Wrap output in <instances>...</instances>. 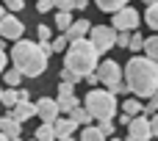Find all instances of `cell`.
I'll return each instance as SVG.
<instances>
[{
	"label": "cell",
	"mask_w": 158,
	"mask_h": 141,
	"mask_svg": "<svg viewBox=\"0 0 158 141\" xmlns=\"http://www.w3.org/2000/svg\"><path fill=\"white\" fill-rule=\"evenodd\" d=\"M122 78H125V86L131 94L150 100L153 91L158 89V64L150 61L147 55H133L128 61V66L122 69Z\"/></svg>",
	"instance_id": "cell-1"
},
{
	"label": "cell",
	"mask_w": 158,
	"mask_h": 141,
	"mask_svg": "<svg viewBox=\"0 0 158 141\" xmlns=\"http://www.w3.org/2000/svg\"><path fill=\"white\" fill-rule=\"evenodd\" d=\"M11 61H14V69L22 78H39L47 69V55L31 39H17V44L11 50Z\"/></svg>",
	"instance_id": "cell-2"
},
{
	"label": "cell",
	"mask_w": 158,
	"mask_h": 141,
	"mask_svg": "<svg viewBox=\"0 0 158 141\" xmlns=\"http://www.w3.org/2000/svg\"><path fill=\"white\" fill-rule=\"evenodd\" d=\"M97 55H100V53L94 50V44H92L89 39H75V42H69L67 50H64V69L75 72V75L83 80L89 72L97 69Z\"/></svg>",
	"instance_id": "cell-3"
},
{
	"label": "cell",
	"mask_w": 158,
	"mask_h": 141,
	"mask_svg": "<svg viewBox=\"0 0 158 141\" xmlns=\"http://www.w3.org/2000/svg\"><path fill=\"white\" fill-rule=\"evenodd\" d=\"M83 108L89 111L92 119L106 122V119H114V114H117V97L108 89H92L83 100Z\"/></svg>",
	"instance_id": "cell-4"
},
{
	"label": "cell",
	"mask_w": 158,
	"mask_h": 141,
	"mask_svg": "<svg viewBox=\"0 0 158 141\" xmlns=\"http://www.w3.org/2000/svg\"><path fill=\"white\" fill-rule=\"evenodd\" d=\"M89 42L94 44V50L103 55L108 53L114 44H117V30L111 25H97V28H89Z\"/></svg>",
	"instance_id": "cell-5"
},
{
	"label": "cell",
	"mask_w": 158,
	"mask_h": 141,
	"mask_svg": "<svg viewBox=\"0 0 158 141\" xmlns=\"http://www.w3.org/2000/svg\"><path fill=\"white\" fill-rule=\"evenodd\" d=\"M111 28H114V30H125V33L136 30V28H139V11L131 8V6H122L119 11H114Z\"/></svg>",
	"instance_id": "cell-6"
},
{
	"label": "cell",
	"mask_w": 158,
	"mask_h": 141,
	"mask_svg": "<svg viewBox=\"0 0 158 141\" xmlns=\"http://www.w3.org/2000/svg\"><path fill=\"white\" fill-rule=\"evenodd\" d=\"M22 30H25V25L19 22V17L17 14H3L0 17V36L3 39H8V42H17V39H22Z\"/></svg>",
	"instance_id": "cell-7"
},
{
	"label": "cell",
	"mask_w": 158,
	"mask_h": 141,
	"mask_svg": "<svg viewBox=\"0 0 158 141\" xmlns=\"http://www.w3.org/2000/svg\"><path fill=\"white\" fill-rule=\"evenodd\" d=\"M97 80L100 83H106V86H114V83H119L122 80V66L117 64V61H111V58H106L100 66H97Z\"/></svg>",
	"instance_id": "cell-8"
},
{
	"label": "cell",
	"mask_w": 158,
	"mask_h": 141,
	"mask_svg": "<svg viewBox=\"0 0 158 141\" xmlns=\"http://www.w3.org/2000/svg\"><path fill=\"white\" fill-rule=\"evenodd\" d=\"M128 136L136 141H150L153 139V133H150V116H133L131 122H128Z\"/></svg>",
	"instance_id": "cell-9"
},
{
	"label": "cell",
	"mask_w": 158,
	"mask_h": 141,
	"mask_svg": "<svg viewBox=\"0 0 158 141\" xmlns=\"http://www.w3.org/2000/svg\"><path fill=\"white\" fill-rule=\"evenodd\" d=\"M33 108H36V116H39L42 122H50V125H53V122L58 119V114H61L58 105H56V100H50V97H42L39 103H33Z\"/></svg>",
	"instance_id": "cell-10"
},
{
	"label": "cell",
	"mask_w": 158,
	"mask_h": 141,
	"mask_svg": "<svg viewBox=\"0 0 158 141\" xmlns=\"http://www.w3.org/2000/svg\"><path fill=\"white\" fill-rule=\"evenodd\" d=\"M0 133L6 136L8 141H19V133H22V125L11 116V114H6V116H0Z\"/></svg>",
	"instance_id": "cell-11"
},
{
	"label": "cell",
	"mask_w": 158,
	"mask_h": 141,
	"mask_svg": "<svg viewBox=\"0 0 158 141\" xmlns=\"http://www.w3.org/2000/svg\"><path fill=\"white\" fill-rule=\"evenodd\" d=\"M89 28H92L89 19H72V25L64 30V36H67L69 42H75V39H86V36H89Z\"/></svg>",
	"instance_id": "cell-12"
},
{
	"label": "cell",
	"mask_w": 158,
	"mask_h": 141,
	"mask_svg": "<svg viewBox=\"0 0 158 141\" xmlns=\"http://www.w3.org/2000/svg\"><path fill=\"white\" fill-rule=\"evenodd\" d=\"M8 114H11V116L22 125V122H28V119H33V116H36V108H33V103L28 100V103H17Z\"/></svg>",
	"instance_id": "cell-13"
},
{
	"label": "cell",
	"mask_w": 158,
	"mask_h": 141,
	"mask_svg": "<svg viewBox=\"0 0 158 141\" xmlns=\"http://www.w3.org/2000/svg\"><path fill=\"white\" fill-rule=\"evenodd\" d=\"M75 122L72 119H56L53 122V130H56V139H72V133H75Z\"/></svg>",
	"instance_id": "cell-14"
},
{
	"label": "cell",
	"mask_w": 158,
	"mask_h": 141,
	"mask_svg": "<svg viewBox=\"0 0 158 141\" xmlns=\"http://www.w3.org/2000/svg\"><path fill=\"white\" fill-rule=\"evenodd\" d=\"M69 119H72L78 127H86V125H92V116H89V111H86V108H81V105L69 111Z\"/></svg>",
	"instance_id": "cell-15"
},
{
	"label": "cell",
	"mask_w": 158,
	"mask_h": 141,
	"mask_svg": "<svg viewBox=\"0 0 158 141\" xmlns=\"http://www.w3.org/2000/svg\"><path fill=\"white\" fill-rule=\"evenodd\" d=\"M144 111V105H142V100H136V97H128L125 103H122V114H128V116H139Z\"/></svg>",
	"instance_id": "cell-16"
},
{
	"label": "cell",
	"mask_w": 158,
	"mask_h": 141,
	"mask_svg": "<svg viewBox=\"0 0 158 141\" xmlns=\"http://www.w3.org/2000/svg\"><path fill=\"white\" fill-rule=\"evenodd\" d=\"M56 105H58V111H72V108H78V97L75 94H58V100H56Z\"/></svg>",
	"instance_id": "cell-17"
},
{
	"label": "cell",
	"mask_w": 158,
	"mask_h": 141,
	"mask_svg": "<svg viewBox=\"0 0 158 141\" xmlns=\"http://www.w3.org/2000/svg\"><path fill=\"white\" fill-rule=\"evenodd\" d=\"M142 50L147 53L150 61H156V64H158V33H156V36H150V39H144V47H142Z\"/></svg>",
	"instance_id": "cell-18"
},
{
	"label": "cell",
	"mask_w": 158,
	"mask_h": 141,
	"mask_svg": "<svg viewBox=\"0 0 158 141\" xmlns=\"http://www.w3.org/2000/svg\"><path fill=\"white\" fill-rule=\"evenodd\" d=\"M81 141H106V136H103L94 125H86V127L81 130Z\"/></svg>",
	"instance_id": "cell-19"
},
{
	"label": "cell",
	"mask_w": 158,
	"mask_h": 141,
	"mask_svg": "<svg viewBox=\"0 0 158 141\" xmlns=\"http://www.w3.org/2000/svg\"><path fill=\"white\" fill-rule=\"evenodd\" d=\"M144 19H147V25H150V28L158 33V0L147 6V11H144Z\"/></svg>",
	"instance_id": "cell-20"
},
{
	"label": "cell",
	"mask_w": 158,
	"mask_h": 141,
	"mask_svg": "<svg viewBox=\"0 0 158 141\" xmlns=\"http://www.w3.org/2000/svg\"><path fill=\"white\" fill-rule=\"evenodd\" d=\"M36 141H53L56 139V130H53V125L50 122H42V127L36 130V136H33Z\"/></svg>",
	"instance_id": "cell-21"
},
{
	"label": "cell",
	"mask_w": 158,
	"mask_h": 141,
	"mask_svg": "<svg viewBox=\"0 0 158 141\" xmlns=\"http://www.w3.org/2000/svg\"><path fill=\"white\" fill-rule=\"evenodd\" d=\"M0 103L11 111V108L17 105V89H11V86H8V89H3V91H0Z\"/></svg>",
	"instance_id": "cell-22"
},
{
	"label": "cell",
	"mask_w": 158,
	"mask_h": 141,
	"mask_svg": "<svg viewBox=\"0 0 158 141\" xmlns=\"http://www.w3.org/2000/svg\"><path fill=\"white\" fill-rule=\"evenodd\" d=\"M103 11H119L122 6H128V0H94Z\"/></svg>",
	"instance_id": "cell-23"
},
{
	"label": "cell",
	"mask_w": 158,
	"mask_h": 141,
	"mask_svg": "<svg viewBox=\"0 0 158 141\" xmlns=\"http://www.w3.org/2000/svg\"><path fill=\"white\" fill-rule=\"evenodd\" d=\"M69 25H72V14H69V11H58V14H56V28H58V30H67Z\"/></svg>",
	"instance_id": "cell-24"
},
{
	"label": "cell",
	"mask_w": 158,
	"mask_h": 141,
	"mask_svg": "<svg viewBox=\"0 0 158 141\" xmlns=\"http://www.w3.org/2000/svg\"><path fill=\"white\" fill-rule=\"evenodd\" d=\"M142 47H144V36H142V33H131V39H128V50L139 53Z\"/></svg>",
	"instance_id": "cell-25"
},
{
	"label": "cell",
	"mask_w": 158,
	"mask_h": 141,
	"mask_svg": "<svg viewBox=\"0 0 158 141\" xmlns=\"http://www.w3.org/2000/svg\"><path fill=\"white\" fill-rule=\"evenodd\" d=\"M0 6H3L8 14H17V11H22V8H25V0H3Z\"/></svg>",
	"instance_id": "cell-26"
},
{
	"label": "cell",
	"mask_w": 158,
	"mask_h": 141,
	"mask_svg": "<svg viewBox=\"0 0 158 141\" xmlns=\"http://www.w3.org/2000/svg\"><path fill=\"white\" fill-rule=\"evenodd\" d=\"M156 111H158V89L153 91V97H150V103L144 105V111H142V114H144V116H153Z\"/></svg>",
	"instance_id": "cell-27"
},
{
	"label": "cell",
	"mask_w": 158,
	"mask_h": 141,
	"mask_svg": "<svg viewBox=\"0 0 158 141\" xmlns=\"http://www.w3.org/2000/svg\"><path fill=\"white\" fill-rule=\"evenodd\" d=\"M67 44H69V39H67V36H58V39H53V42H50L53 53H61V50H67Z\"/></svg>",
	"instance_id": "cell-28"
},
{
	"label": "cell",
	"mask_w": 158,
	"mask_h": 141,
	"mask_svg": "<svg viewBox=\"0 0 158 141\" xmlns=\"http://www.w3.org/2000/svg\"><path fill=\"white\" fill-rule=\"evenodd\" d=\"M3 75H6V83H8L11 89H14V86H17L19 80H22V75H19L17 69H8V72H3Z\"/></svg>",
	"instance_id": "cell-29"
},
{
	"label": "cell",
	"mask_w": 158,
	"mask_h": 141,
	"mask_svg": "<svg viewBox=\"0 0 158 141\" xmlns=\"http://www.w3.org/2000/svg\"><path fill=\"white\" fill-rule=\"evenodd\" d=\"M53 39V28L50 25H39V42H50Z\"/></svg>",
	"instance_id": "cell-30"
},
{
	"label": "cell",
	"mask_w": 158,
	"mask_h": 141,
	"mask_svg": "<svg viewBox=\"0 0 158 141\" xmlns=\"http://www.w3.org/2000/svg\"><path fill=\"white\" fill-rule=\"evenodd\" d=\"M61 80H64V83H72V86L81 83V78H78L75 72H69V69H61Z\"/></svg>",
	"instance_id": "cell-31"
},
{
	"label": "cell",
	"mask_w": 158,
	"mask_h": 141,
	"mask_svg": "<svg viewBox=\"0 0 158 141\" xmlns=\"http://www.w3.org/2000/svg\"><path fill=\"white\" fill-rule=\"evenodd\" d=\"M108 91H111L114 97H117V94H131V91H128V86H125L122 80H119V83H114V86H108Z\"/></svg>",
	"instance_id": "cell-32"
},
{
	"label": "cell",
	"mask_w": 158,
	"mask_h": 141,
	"mask_svg": "<svg viewBox=\"0 0 158 141\" xmlns=\"http://www.w3.org/2000/svg\"><path fill=\"white\" fill-rule=\"evenodd\" d=\"M97 130H100L103 136H111V133H114V122H111V119H106V122H100V125H97Z\"/></svg>",
	"instance_id": "cell-33"
},
{
	"label": "cell",
	"mask_w": 158,
	"mask_h": 141,
	"mask_svg": "<svg viewBox=\"0 0 158 141\" xmlns=\"http://www.w3.org/2000/svg\"><path fill=\"white\" fill-rule=\"evenodd\" d=\"M53 6L58 11H72V0H53Z\"/></svg>",
	"instance_id": "cell-34"
},
{
	"label": "cell",
	"mask_w": 158,
	"mask_h": 141,
	"mask_svg": "<svg viewBox=\"0 0 158 141\" xmlns=\"http://www.w3.org/2000/svg\"><path fill=\"white\" fill-rule=\"evenodd\" d=\"M128 39H131V33H125V30H117V44H119V47H128Z\"/></svg>",
	"instance_id": "cell-35"
},
{
	"label": "cell",
	"mask_w": 158,
	"mask_h": 141,
	"mask_svg": "<svg viewBox=\"0 0 158 141\" xmlns=\"http://www.w3.org/2000/svg\"><path fill=\"white\" fill-rule=\"evenodd\" d=\"M50 8H53V0H39V6H36V11H39V14H47Z\"/></svg>",
	"instance_id": "cell-36"
},
{
	"label": "cell",
	"mask_w": 158,
	"mask_h": 141,
	"mask_svg": "<svg viewBox=\"0 0 158 141\" xmlns=\"http://www.w3.org/2000/svg\"><path fill=\"white\" fill-rule=\"evenodd\" d=\"M150 133H153V139H158V111L150 116Z\"/></svg>",
	"instance_id": "cell-37"
},
{
	"label": "cell",
	"mask_w": 158,
	"mask_h": 141,
	"mask_svg": "<svg viewBox=\"0 0 158 141\" xmlns=\"http://www.w3.org/2000/svg\"><path fill=\"white\" fill-rule=\"evenodd\" d=\"M58 94H75V86H72V83H64V80H61V86H58Z\"/></svg>",
	"instance_id": "cell-38"
},
{
	"label": "cell",
	"mask_w": 158,
	"mask_h": 141,
	"mask_svg": "<svg viewBox=\"0 0 158 141\" xmlns=\"http://www.w3.org/2000/svg\"><path fill=\"white\" fill-rule=\"evenodd\" d=\"M72 8H78V11H86V8H89V0H72Z\"/></svg>",
	"instance_id": "cell-39"
},
{
	"label": "cell",
	"mask_w": 158,
	"mask_h": 141,
	"mask_svg": "<svg viewBox=\"0 0 158 141\" xmlns=\"http://www.w3.org/2000/svg\"><path fill=\"white\" fill-rule=\"evenodd\" d=\"M83 80H89V83H92V86H97V83H100V80H97V75H94V72H89V75H86V78H83Z\"/></svg>",
	"instance_id": "cell-40"
},
{
	"label": "cell",
	"mask_w": 158,
	"mask_h": 141,
	"mask_svg": "<svg viewBox=\"0 0 158 141\" xmlns=\"http://www.w3.org/2000/svg\"><path fill=\"white\" fill-rule=\"evenodd\" d=\"M6 64H8V58H6V53L0 50V72H6Z\"/></svg>",
	"instance_id": "cell-41"
},
{
	"label": "cell",
	"mask_w": 158,
	"mask_h": 141,
	"mask_svg": "<svg viewBox=\"0 0 158 141\" xmlns=\"http://www.w3.org/2000/svg\"><path fill=\"white\" fill-rule=\"evenodd\" d=\"M3 47H6V39H3V36H0V50H3Z\"/></svg>",
	"instance_id": "cell-42"
},
{
	"label": "cell",
	"mask_w": 158,
	"mask_h": 141,
	"mask_svg": "<svg viewBox=\"0 0 158 141\" xmlns=\"http://www.w3.org/2000/svg\"><path fill=\"white\" fill-rule=\"evenodd\" d=\"M142 3H147V6H150V3H156V0H142Z\"/></svg>",
	"instance_id": "cell-43"
},
{
	"label": "cell",
	"mask_w": 158,
	"mask_h": 141,
	"mask_svg": "<svg viewBox=\"0 0 158 141\" xmlns=\"http://www.w3.org/2000/svg\"><path fill=\"white\" fill-rule=\"evenodd\" d=\"M3 14H6V8H3V6H0V17H3Z\"/></svg>",
	"instance_id": "cell-44"
},
{
	"label": "cell",
	"mask_w": 158,
	"mask_h": 141,
	"mask_svg": "<svg viewBox=\"0 0 158 141\" xmlns=\"http://www.w3.org/2000/svg\"><path fill=\"white\" fill-rule=\"evenodd\" d=\"M0 141H8V139H6V136H3V133H0Z\"/></svg>",
	"instance_id": "cell-45"
},
{
	"label": "cell",
	"mask_w": 158,
	"mask_h": 141,
	"mask_svg": "<svg viewBox=\"0 0 158 141\" xmlns=\"http://www.w3.org/2000/svg\"><path fill=\"white\" fill-rule=\"evenodd\" d=\"M122 141H136V139H131V136H128V139H122Z\"/></svg>",
	"instance_id": "cell-46"
},
{
	"label": "cell",
	"mask_w": 158,
	"mask_h": 141,
	"mask_svg": "<svg viewBox=\"0 0 158 141\" xmlns=\"http://www.w3.org/2000/svg\"><path fill=\"white\" fill-rule=\"evenodd\" d=\"M58 141H75V139H58Z\"/></svg>",
	"instance_id": "cell-47"
},
{
	"label": "cell",
	"mask_w": 158,
	"mask_h": 141,
	"mask_svg": "<svg viewBox=\"0 0 158 141\" xmlns=\"http://www.w3.org/2000/svg\"><path fill=\"white\" fill-rule=\"evenodd\" d=\"M111 141H122V139H111Z\"/></svg>",
	"instance_id": "cell-48"
},
{
	"label": "cell",
	"mask_w": 158,
	"mask_h": 141,
	"mask_svg": "<svg viewBox=\"0 0 158 141\" xmlns=\"http://www.w3.org/2000/svg\"><path fill=\"white\" fill-rule=\"evenodd\" d=\"M0 91H3V89H0Z\"/></svg>",
	"instance_id": "cell-49"
},
{
	"label": "cell",
	"mask_w": 158,
	"mask_h": 141,
	"mask_svg": "<svg viewBox=\"0 0 158 141\" xmlns=\"http://www.w3.org/2000/svg\"><path fill=\"white\" fill-rule=\"evenodd\" d=\"M33 141H36V139H33Z\"/></svg>",
	"instance_id": "cell-50"
}]
</instances>
